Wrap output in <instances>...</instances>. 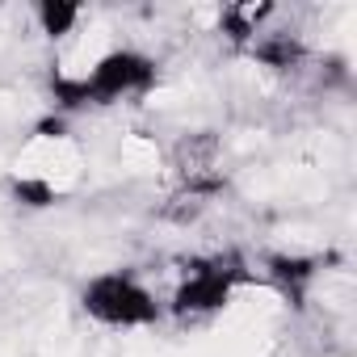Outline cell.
Listing matches in <instances>:
<instances>
[{"instance_id":"1","label":"cell","mask_w":357,"mask_h":357,"mask_svg":"<svg viewBox=\"0 0 357 357\" xmlns=\"http://www.w3.org/2000/svg\"><path fill=\"white\" fill-rule=\"evenodd\" d=\"M13 172H17V190H22L26 198L51 202L55 194H63L68 185L80 181L84 155H80V143H76L72 135H51V130H47V135H34V139L22 147Z\"/></svg>"},{"instance_id":"2","label":"cell","mask_w":357,"mask_h":357,"mask_svg":"<svg viewBox=\"0 0 357 357\" xmlns=\"http://www.w3.org/2000/svg\"><path fill=\"white\" fill-rule=\"evenodd\" d=\"M84 311L97 324H105V328H139V324H151L155 319L151 294L135 278H122V273L93 278L89 290H84Z\"/></svg>"},{"instance_id":"3","label":"cell","mask_w":357,"mask_h":357,"mask_svg":"<svg viewBox=\"0 0 357 357\" xmlns=\"http://www.w3.org/2000/svg\"><path fill=\"white\" fill-rule=\"evenodd\" d=\"M155 68L135 55V51H105L89 72L84 80H76V93L80 97H97V101H118V97H130V93H143L151 84Z\"/></svg>"},{"instance_id":"4","label":"cell","mask_w":357,"mask_h":357,"mask_svg":"<svg viewBox=\"0 0 357 357\" xmlns=\"http://www.w3.org/2000/svg\"><path fill=\"white\" fill-rule=\"evenodd\" d=\"M172 168L181 176V185L190 194H206L223 181V139L211 135V130H198L190 139H181L172 155Z\"/></svg>"},{"instance_id":"5","label":"cell","mask_w":357,"mask_h":357,"mask_svg":"<svg viewBox=\"0 0 357 357\" xmlns=\"http://www.w3.org/2000/svg\"><path fill=\"white\" fill-rule=\"evenodd\" d=\"M236 298L231 290V278L219 273V269H190L185 282L176 286V311H190V315H202V311H219Z\"/></svg>"},{"instance_id":"6","label":"cell","mask_w":357,"mask_h":357,"mask_svg":"<svg viewBox=\"0 0 357 357\" xmlns=\"http://www.w3.org/2000/svg\"><path fill=\"white\" fill-rule=\"evenodd\" d=\"M38 17H43V26H47V34H51V38H72L84 13H80V9H72V5H43V9H38Z\"/></svg>"},{"instance_id":"7","label":"cell","mask_w":357,"mask_h":357,"mask_svg":"<svg viewBox=\"0 0 357 357\" xmlns=\"http://www.w3.org/2000/svg\"><path fill=\"white\" fill-rule=\"evenodd\" d=\"M0 357H13V353H9V349H5V344H0Z\"/></svg>"}]
</instances>
